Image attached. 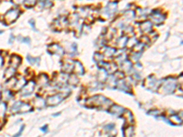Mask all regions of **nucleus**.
Instances as JSON below:
<instances>
[{
  "label": "nucleus",
  "mask_w": 183,
  "mask_h": 137,
  "mask_svg": "<svg viewBox=\"0 0 183 137\" xmlns=\"http://www.w3.org/2000/svg\"><path fill=\"white\" fill-rule=\"evenodd\" d=\"M107 103H111V102L108 101V99H106L103 96H94L92 99H90L87 103L88 105H92V106H95V107H99V106H105V104Z\"/></svg>",
  "instance_id": "obj_1"
},
{
  "label": "nucleus",
  "mask_w": 183,
  "mask_h": 137,
  "mask_svg": "<svg viewBox=\"0 0 183 137\" xmlns=\"http://www.w3.org/2000/svg\"><path fill=\"white\" fill-rule=\"evenodd\" d=\"M18 15H19V10L15 8H10L7 13H5L4 20L7 24H11L18 18Z\"/></svg>",
  "instance_id": "obj_2"
},
{
  "label": "nucleus",
  "mask_w": 183,
  "mask_h": 137,
  "mask_svg": "<svg viewBox=\"0 0 183 137\" xmlns=\"http://www.w3.org/2000/svg\"><path fill=\"white\" fill-rule=\"evenodd\" d=\"M176 88V81L173 79H168L166 80L165 84L162 85L161 90H163L164 93H170L175 90Z\"/></svg>",
  "instance_id": "obj_3"
},
{
  "label": "nucleus",
  "mask_w": 183,
  "mask_h": 137,
  "mask_svg": "<svg viewBox=\"0 0 183 137\" xmlns=\"http://www.w3.org/2000/svg\"><path fill=\"white\" fill-rule=\"evenodd\" d=\"M62 100H63V95L61 93H57V94H54L52 96L48 97L47 104L49 106H54V105L59 104Z\"/></svg>",
  "instance_id": "obj_4"
},
{
  "label": "nucleus",
  "mask_w": 183,
  "mask_h": 137,
  "mask_svg": "<svg viewBox=\"0 0 183 137\" xmlns=\"http://www.w3.org/2000/svg\"><path fill=\"white\" fill-rule=\"evenodd\" d=\"M35 88V83L31 80L28 83H26L24 85V87L22 88V94L26 95V94H30L32 91L34 90Z\"/></svg>",
  "instance_id": "obj_5"
},
{
  "label": "nucleus",
  "mask_w": 183,
  "mask_h": 137,
  "mask_svg": "<svg viewBox=\"0 0 183 137\" xmlns=\"http://www.w3.org/2000/svg\"><path fill=\"white\" fill-rule=\"evenodd\" d=\"M158 84V81L153 77H149L145 80V85L150 89H157Z\"/></svg>",
  "instance_id": "obj_6"
},
{
  "label": "nucleus",
  "mask_w": 183,
  "mask_h": 137,
  "mask_svg": "<svg viewBox=\"0 0 183 137\" xmlns=\"http://www.w3.org/2000/svg\"><path fill=\"white\" fill-rule=\"evenodd\" d=\"M26 83H27V82H26V79H25V78L20 77L18 80H16V82H15L14 86L12 87V89H13L14 90H21V89L24 87V85H25Z\"/></svg>",
  "instance_id": "obj_7"
},
{
  "label": "nucleus",
  "mask_w": 183,
  "mask_h": 137,
  "mask_svg": "<svg viewBox=\"0 0 183 137\" xmlns=\"http://www.w3.org/2000/svg\"><path fill=\"white\" fill-rule=\"evenodd\" d=\"M12 7V3L9 1H4L3 3L0 4V14L7 13Z\"/></svg>",
  "instance_id": "obj_8"
},
{
  "label": "nucleus",
  "mask_w": 183,
  "mask_h": 137,
  "mask_svg": "<svg viewBox=\"0 0 183 137\" xmlns=\"http://www.w3.org/2000/svg\"><path fill=\"white\" fill-rule=\"evenodd\" d=\"M49 51L54 54H62L63 50L60 47L58 44H52L49 47Z\"/></svg>",
  "instance_id": "obj_9"
},
{
  "label": "nucleus",
  "mask_w": 183,
  "mask_h": 137,
  "mask_svg": "<svg viewBox=\"0 0 183 137\" xmlns=\"http://www.w3.org/2000/svg\"><path fill=\"white\" fill-rule=\"evenodd\" d=\"M151 19H152V21H154L155 23H157V24H160V23L163 22V20H164V16L161 15L160 13H157V12H155V13L152 14V16H151Z\"/></svg>",
  "instance_id": "obj_10"
},
{
  "label": "nucleus",
  "mask_w": 183,
  "mask_h": 137,
  "mask_svg": "<svg viewBox=\"0 0 183 137\" xmlns=\"http://www.w3.org/2000/svg\"><path fill=\"white\" fill-rule=\"evenodd\" d=\"M73 70H74L75 73L78 74V75H82V74H83V71H84L83 65H82L79 61H74V66H73Z\"/></svg>",
  "instance_id": "obj_11"
},
{
  "label": "nucleus",
  "mask_w": 183,
  "mask_h": 137,
  "mask_svg": "<svg viewBox=\"0 0 183 137\" xmlns=\"http://www.w3.org/2000/svg\"><path fill=\"white\" fill-rule=\"evenodd\" d=\"M124 108L121 107V106H118V105H113L110 109V112L112 113H114L115 115H120L124 113Z\"/></svg>",
  "instance_id": "obj_12"
},
{
  "label": "nucleus",
  "mask_w": 183,
  "mask_h": 137,
  "mask_svg": "<svg viewBox=\"0 0 183 137\" xmlns=\"http://www.w3.org/2000/svg\"><path fill=\"white\" fill-rule=\"evenodd\" d=\"M10 62H11V67H13V68L16 69L17 67L19 66V64H20V62H21V58L18 57V56H17V55H13V56L11 57Z\"/></svg>",
  "instance_id": "obj_13"
},
{
  "label": "nucleus",
  "mask_w": 183,
  "mask_h": 137,
  "mask_svg": "<svg viewBox=\"0 0 183 137\" xmlns=\"http://www.w3.org/2000/svg\"><path fill=\"white\" fill-rule=\"evenodd\" d=\"M15 72H16L15 68H13V67H9V68L5 71V73H4V77H5L6 79H10V78H12V77L14 76Z\"/></svg>",
  "instance_id": "obj_14"
},
{
  "label": "nucleus",
  "mask_w": 183,
  "mask_h": 137,
  "mask_svg": "<svg viewBox=\"0 0 183 137\" xmlns=\"http://www.w3.org/2000/svg\"><path fill=\"white\" fill-rule=\"evenodd\" d=\"M73 66H74V62L72 63V61H70V62L64 63V65L62 67V70L65 72H70L73 70Z\"/></svg>",
  "instance_id": "obj_15"
},
{
  "label": "nucleus",
  "mask_w": 183,
  "mask_h": 137,
  "mask_svg": "<svg viewBox=\"0 0 183 137\" xmlns=\"http://www.w3.org/2000/svg\"><path fill=\"white\" fill-rule=\"evenodd\" d=\"M142 31L145 32V33H149L150 30H151V23L149 21H145L142 24Z\"/></svg>",
  "instance_id": "obj_16"
},
{
  "label": "nucleus",
  "mask_w": 183,
  "mask_h": 137,
  "mask_svg": "<svg viewBox=\"0 0 183 137\" xmlns=\"http://www.w3.org/2000/svg\"><path fill=\"white\" fill-rule=\"evenodd\" d=\"M44 104H45V102H44L41 98H39V97H37V98L34 100V102H33V105H34L35 107H38V108L43 107Z\"/></svg>",
  "instance_id": "obj_17"
},
{
  "label": "nucleus",
  "mask_w": 183,
  "mask_h": 137,
  "mask_svg": "<svg viewBox=\"0 0 183 137\" xmlns=\"http://www.w3.org/2000/svg\"><path fill=\"white\" fill-rule=\"evenodd\" d=\"M116 9V5L114 4V3H110V4L108 5V7L106 8L105 12H107L109 15H112L113 13H115Z\"/></svg>",
  "instance_id": "obj_18"
},
{
  "label": "nucleus",
  "mask_w": 183,
  "mask_h": 137,
  "mask_svg": "<svg viewBox=\"0 0 183 137\" xmlns=\"http://www.w3.org/2000/svg\"><path fill=\"white\" fill-rule=\"evenodd\" d=\"M30 110H31V107H30L28 104L20 103L19 109H18V113H26V112H28V111H30Z\"/></svg>",
  "instance_id": "obj_19"
},
{
  "label": "nucleus",
  "mask_w": 183,
  "mask_h": 137,
  "mask_svg": "<svg viewBox=\"0 0 183 137\" xmlns=\"http://www.w3.org/2000/svg\"><path fill=\"white\" fill-rule=\"evenodd\" d=\"M48 80H49V79H48V76H47L46 74H41V75L39 77V83H40V85H41V86L46 85V84L48 83Z\"/></svg>",
  "instance_id": "obj_20"
},
{
  "label": "nucleus",
  "mask_w": 183,
  "mask_h": 137,
  "mask_svg": "<svg viewBox=\"0 0 183 137\" xmlns=\"http://www.w3.org/2000/svg\"><path fill=\"white\" fill-rule=\"evenodd\" d=\"M12 98V93L9 90H5L3 91V99L4 101H9Z\"/></svg>",
  "instance_id": "obj_21"
},
{
  "label": "nucleus",
  "mask_w": 183,
  "mask_h": 137,
  "mask_svg": "<svg viewBox=\"0 0 183 137\" xmlns=\"http://www.w3.org/2000/svg\"><path fill=\"white\" fill-rule=\"evenodd\" d=\"M122 69L123 70L125 71H127L131 69V62L130 61H127V60H124L122 62Z\"/></svg>",
  "instance_id": "obj_22"
},
{
  "label": "nucleus",
  "mask_w": 183,
  "mask_h": 137,
  "mask_svg": "<svg viewBox=\"0 0 183 137\" xmlns=\"http://www.w3.org/2000/svg\"><path fill=\"white\" fill-rule=\"evenodd\" d=\"M134 133H135V131H134V127H132V126H129L125 130L126 136H133Z\"/></svg>",
  "instance_id": "obj_23"
},
{
  "label": "nucleus",
  "mask_w": 183,
  "mask_h": 137,
  "mask_svg": "<svg viewBox=\"0 0 183 137\" xmlns=\"http://www.w3.org/2000/svg\"><path fill=\"white\" fill-rule=\"evenodd\" d=\"M6 110H7V105L5 103H0V117H3L5 115V113H6Z\"/></svg>",
  "instance_id": "obj_24"
},
{
  "label": "nucleus",
  "mask_w": 183,
  "mask_h": 137,
  "mask_svg": "<svg viewBox=\"0 0 183 137\" xmlns=\"http://www.w3.org/2000/svg\"><path fill=\"white\" fill-rule=\"evenodd\" d=\"M115 52H116V50H115V49H112V48H107V49L105 50L104 54H105V56H107V57H111V56H114Z\"/></svg>",
  "instance_id": "obj_25"
},
{
  "label": "nucleus",
  "mask_w": 183,
  "mask_h": 137,
  "mask_svg": "<svg viewBox=\"0 0 183 137\" xmlns=\"http://www.w3.org/2000/svg\"><path fill=\"white\" fill-rule=\"evenodd\" d=\"M124 117L126 118V122H127L132 123V122H133V121H134L133 115H132V113H131L130 112H126V113L124 115Z\"/></svg>",
  "instance_id": "obj_26"
},
{
  "label": "nucleus",
  "mask_w": 183,
  "mask_h": 137,
  "mask_svg": "<svg viewBox=\"0 0 183 137\" xmlns=\"http://www.w3.org/2000/svg\"><path fill=\"white\" fill-rule=\"evenodd\" d=\"M69 83H70V85H76V84L78 83V79H77V77L74 76V75L70 76V77L69 78Z\"/></svg>",
  "instance_id": "obj_27"
},
{
  "label": "nucleus",
  "mask_w": 183,
  "mask_h": 137,
  "mask_svg": "<svg viewBox=\"0 0 183 137\" xmlns=\"http://www.w3.org/2000/svg\"><path fill=\"white\" fill-rule=\"evenodd\" d=\"M24 3L27 7H33L36 4V0H24Z\"/></svg>",
  "instance_id": "obj_28"
},
{
  "label": "nucleus",
  "mask_w": 183,
  "mask_h": 137,
  "mask_svg": "<svg viewBox=\"0 0 183 137\" xmlns=\"http://www.w3.org/2000/svg\"><path fill=\"white\" fill-rule=\"evenodd\" d=\"M126 40H127V38H126V37H123V38L119 40V42H118V46H119V47L123 48L124 46L126 44Z\"/></svg>",
  "instance_id": "obj_29"
},
{
  "label": "nucleus",
  "mask_w": 183,
  "mask_h": 137,
  "mask_svg": "<svg viewBox=\"0 0 183 137\" xmlns=\"http://www.w3.org/2000/svg\"><path fill=\"white\" fill-rule=\"evenodd\" d=\"M136 44V38H131L128 42H126V45L128 46L129 48H131V47H134V46Z\"/></svg>",
  "instance_id": "obj_30"
},
{
  "label": "nucleus",
  "mask_w": 183,
  "mask_h": 137,
  "mask_svg": "<svg viewBox=\"0 0 183 137\" xmlns=\"http://www.w3.org/2000/svg\"><path fill=\"white\" fill-rule=\"evenodd\" d=\"M28 62H29L30 64H34V63H35V61L39 62L40 59H32L30 56H28Z\"/></svg>",
  "instance_id": "obj_31"
},
{
  "label": "nucleus",
  "mask_w": 183,
  "mask_h": 137,
  "mask_svg": "<svg viewBox=\"0 0 183 137\" xmlns=\"http://www.w3.org/2000/svg\"><path fill=\"white\" fill-rule=\"evenodd\" d=\"M171 120H173V121H175V122H177V123H178V122H180V121H181V119H178V117L176 116V115H174V116H172L171 117Z\"/></svg>",
  "instance_id": "obj_32"
},
{
  "label": "nucleus",
  "mask_w": 183,
  "mask_h": 137,
  "mask_svg": "<svg viewBox=\"0 0 183 137\" xmlns=\"http://www.w3.org/2000/svg\"><path fill=\"white\" fill-rule=\"evenodd\" d=\"M12 2L15 4H20V3L24 2V0H12Z\"/></svg>",
  "instance_id": "obj_33"
},
{
  "label": "nucleus",
  "mask_w": 183,
  "mask_h": 137,
  "mask_svg": "<svg viewBox=\"0 0 183 137\" xmlns=\"http://www.w3.org/2000/svg\"><path fill=\"white\" fill-rule=\"evenodd\" d=\"M3 62H4V60H3V58L0 56V69L2 68V66H3Z\"/></svg>",
  "instance_id": "obj_34"
},
{
  "label": "nucleus",
  "mask_w": 183,
  "mask_h": 137,
  "mask_svg": "<svg viewBox=\"0 0 183 137\" xmlns=\"http://www.w3.org/2000/svg\"><path fill=\"white\" fill-rule=\"evenodd\" d=\"M46 128H47V126H44V127L42 128V131H46Z\"/></svg>",
  "instance_id": "obj_35"
},
{
  "label": "nucleus",
  "mask_w": 183,
  "mask_h": 137,
  "mask_svg": "<svg viewBox=\"0 0 183 137\" xmlns=\"http://www.w3.org/2000/svg\"><path fill=\"white\" fill-rule=\"evenodd\" d=\"M1 125H2V123H1V122H0V127H1Z\"/></svg>",
  "instance_id": "obj_36"
}]
</instances>
